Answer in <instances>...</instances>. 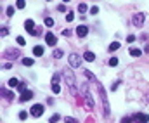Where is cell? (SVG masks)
I'll return each instance as SVG.
<instances>
[{
    "label": "cell",
    "mask_w": 149,
    "mask_h": 123,
    "mask_svg": "<svg viewBox=\"0 0 149 123\" xmlns=\"http://www.w3.org/2000/svg\"><path fill=\"white\" fill-rule=\"evenodd\" d=\"M24 29L28 31V33H31V35H36L38 31L35 29V23H33V19H28L26 23H24Z\"/></svg>",
    "instance_id": "52a82bcc"
},
{
    "label": "cell",
    "mask_w": 149,
    "mask_h": 123,
    "mask_svg": "<svg viewBox=\"0 0 149 123\" xmlns=\"http://www.w3.org/2000/svg\"><path fill=\"white\" fill-rule=\"evenodd\" d=\"M81 90L85 92V109H87V111H92V109H94V99H92L90 92H88V87H87V85H83V87H81Z\"/></svg>",
    "instance_id": "3957f363"
},
{
    "label": "cell",
    "mask_w": 149,
    "mask_h": 123,
    "mask_svg": "<svg viewBox=\"0 0 149 123\" xmlns=\"http://www.w3.org/2000/svg\"><path fill=\"white\" fill-rule=\"evenodd\" d=\"M59 120H61V116H59L57 113H56V114H52V116L49 118V121H50V123H57Z\"/></svg>",
    "instance_id": "603a6c76"
},
{
    "label": "cell",
    "mask_w": 149,
    "mask_h": 123,
    "mask_svg": "<svg viewBox=\"0 0 149 123\" xmlns=\"http://www.w3.org/2000/svg\"><path fill=\"white\" fill-rule=\"evenodd\" d=\"M52 56H54L56 59H61V57H63V50H61V49H54Z\"/></svg>",
    "instance_id": "d6986e66"
},
{
    "label": "cell",
    "mask_w": 149,
    "mask_h": 123,
    "mask_svg": "<svg viewBox=\"0 0 149 123\" xmlns=\"http://www.w3.org/2000/svg\"><path fill=\"white\" fill-rule=\"evenodd\" d=\"M26 116H28V111H21L19 113V120H26Z\"/></svg>",
    "instance_id": "4dcf8cb0"
},
{
    "label": "cell",
    "mask_w": 149,
    "mask_h": 123,
    "mask_svg": "<svg viewBox=\"0 0 149 123\" xmlns=\"http://www.w3.org/2000/svg\"><path fill=\"white\" fill-rule=\"evenodd\" d=\"M43 111H45V106H43V104H35V106H31L29 114L35 116V118H40L42 114H43Z\"/></svg>",
    "instance_id": "277c9868"
},
{
    "label": "cell",
    "mask_w": 149,
    "mask_h": 123,
    "mask_svg": "<svg viewBox=\"0 0 149 123\" xmlns=\"http://www.w3.org/2000/svg\"><path fill=\"white\" fill-rule=\"evenodd\" d=\"M78 11H80L81 14H85V12L88 11V7H87V4H85V2H81L80 5H78Z\"/></svg>",
    "instance_id": "44dd1931"
},
{
    "label": "cell",
    "mask_w": 149,
    "mask_h": 123,
    "mask_svg": "<svg viewBox=\"0 0 149 123\" xmlns=\"http://www.w3.org/2000/svg\"><path fill=\"white\" fill-rule=\"evenodd\" d=\"M63 78H64V82H66V85H68V88H69V92H71V95H76V88H74V75H73V71L69 70V68L63 70Z\"/></svg>",
    "instance_id": "6da1fadb"
},
{
    "label": "cell",
    "mask_w": 149,
    "mask_h": 123,
    "mask_svg": "<svg viewBox=\"0 0 149 123\" xmlns=\"http://www.w3.org/2000/svg\"><path fill=\"white\" fill-rule=\"evenodd\" d=\"M126 42H128V43H133V42H135V36H133V35H128V36H126Z\"/></svg>",
    "instance_id": "d6a6232c"
},
{
    "label": "cell",
    "mask_w": 149,
    "mask_h": 123,
    "mask_svg": "<svg viewBox=\"0 0 149 123\" xmlns=\"http://www.w3.org/2000/svg\"><path fill=\"white\" fill-rule=\"evenodd\" d=\"M17 88H19L21 92H24V90H26V85H24V83H19V85H17Z\"/></svg>",
    "instance_id": "74e56055"
},
{
    "label": "cell",
    "mask_w": 149,
    "mask_h": 123,
    "mask_svg": "<svg viewBox=\"0 0 149 123\" xmlns=\"http://www.w3.org/2000/svg\"><path fill=\"white\" fill-rule=\"evenodd\" d=\"M57 11H59V12H66V7H64V4L57 5Z\"/></svg>",
    "instance_id": "8d00e7d4"
},
{
    "label": "cell",
    "mask_w": 149,
    "mask_h": 123,
    "mask_svg": "<svg viewBox=\"0 0 149 123\" xmlns=\"http://www.w3.org/2000/svg\"><path fill=\"white\" fill-rule=\"evenodd\" d=\"M19 83H21V82H17V78H11V80H9V87H11V88H16Z\"/></svg>",
    "instance_id": "ac0fdd59"
},
{
    "label": "cell",
    "mask_w": 149,
    "mask_h": 123,
    "mask_svg": "<svg viewBox=\"0 0 149 123\" xmlns=\"http://www.w3.org/2000/svg\"><path fill=\"white\" fill-rule=\"evenodd\" d=\"M133 118H135V120H139L140 123H147V121H149V116H147V114H135Z\"/></svg>",
    "instance_id": "9a60e30c"
},
{
    "label": "cell",
    "mask_w": 149,
    "mask_h": 123,
    "mask_svg": "<svg viewBox=\"0 0 149 123\" xmlns=\"http://www.w3.org/2000/svg\"><path fill=\"white\" fill-rule=\"evenodd\" d=\"M83 73H85V76L88 78V80H92V82H97V78H95V76L92 75V73H90L88 70H83Z\"/></svg>",
    "instance_id": "ffe728a7"
},
{
    "label": "cell",
    "mask_w": 149,
    "mask_h": 123,
    "mask_svg": "<svg viewBox=\"0 0 149 123\" xmlns=\"http://www.w3.org/2000/svg\"><path fill=\"white\" fill-rule=\"evenodd\" d=\"M2 95H5L7 101H12V97H14V94H11V92H7L5 88H2Z\"/></svg>",
    "instance_id": "7402d4cb"
},
{
    "label": "cell",
    "mask_w": 149,
    "mask_h": 123,
    "mask_svg": "<svg viewBox=\"0 0 149 123\" xmlns=\"http://www.w3.org/2000/svg\"><path fill=\"white\" fill-rule=\"evenodd\" d=\"M0 35H2V36H7V35H9V29H7V28H2Z\"/></svg>",
    "instance_id": "e575fe53"
},
{
    "label": "cell",
    "mask_w": 149,
    "mask_h": 123,
    "mask_svg": "<svg viewBox=\"0 0 149 123\" xmlns=\"http://www.w3.org/2000/svg\"><path fill=\"white\" fill-rule=\"evenodd\" d=\"M121 123H132V120H130V118H123V120H121Z\"/></svg>",
    "instance_id": "f35d334b"
},
{
    "label": "cell",
    "mask_w": 149,
    "mask_h": 123,
    "mask_svg": "<svg viewBox=\"0 0 149 123\" xmlns=\"http://www.w3.org/2000/svg\"><path fill=\"white\" fill-rule=\"evenodd\" d=\"M29 99H33V92H31V90H24L23 94H21V97H19L21 102H26V101H29Z\"/></svg>",
    "instance_id": "8fae6325"
},
{
    "label": "cell",
    "mask_w": 149,
    "mask_h": 123,
    "mask_svg": "<svg viewBox=\"0 0 149 123\" xmlns=\"http://www.w3.org/2000/svg\"><path fill=\"white\" fill-rule=\"evenodd\" d=\"M7 16H9V18H12V16H14V7H7Z\"/></svg>",
    "instance_id": "f1b7e54d"
},
{
    "label": "cell",
    "mask_w": 149,
    "mask_h": 123,
    "mask_svg": "<svg viewBox=\"0 0 149 123\" xmlns=\"http://www.w3.org/2000/svg\"><path fill=\"white\" fill-rule=\"evenodd\" d=\"M33 63H35V61H33L31 57H24V59H23V64H24V66H33Z\"/></svg>",
    "instance_id": "cb8c5ba5"
},
{
    "label": "cell",
    "mask_w": 149,
    "mask_h": 123,
    "mask_svg": "<svg viewBox=\"0 0 149 123\" xmlns=\"http://www.w3.org/2000/svg\"><path fill=\"white\" fill-rule=\"evenodd\" d=\"M63 2H64V4H69V2H71V0H63Z\"/></svg>",
    "instance_id": "60d3db41"
},
{
    "label": "cell",
    "mask_w": 149,
    "mask_h": 123,
    "mask_svg": "<svg viewBox=\"0 0 149 123\" xmlns=\"http://www.w3.org/2000/svg\"><path fill=\"white\" fill-rule=\"evenodd\" d=\"M16 7H17V9H24V7H26V2H24V0H17Z\"/></svg>",
    "instance_id": "d4e9b609"
},
{
    "label": "cell",
    "mask_w": 149,
    "mask_h": 123,
    "mask_svg": "<svg viewBox=\"0 0 149 123\" xmlns=\"http://www.w3.org/2000/svg\"><path fill=\"white\" fill-rule=\"evenodd\" d=\"M83 59H85V61H88V63H92V61H95V56H94V52L87 50V52L83 54Z\"/></svg>",
    "instance_id": "5bb4252c"
},
{
    "label": "cell",
    "mask_w": 149,
    "mask_h": 123,
    "mask_svg": "<svg viewBox=\"0 0 149 123\" xmlns=\"http://www.w3.org/2000/svg\"><path fill=\"white\" fill-rule=\"evenodd\" d=\"M4 68H5V70H11L12 64H11V63H7V64H4Z\"/></svg>",
    "instance_id": "ab89813d"
},
{
    "label": "cell",
    "mask_w": 149,
    "mask_h": 123,
    "mask_svg": "<svg viewBox=\"0 0 149 123\" xmlns=\"http://www.w3.org/2000/svg\"><path fill=\"white\" fill-rule=\"evenodd\" d=\"M132 24L135 26V28H140V26L144 24V14H140V12H139V14H133Z\"/></svg>",
    "instance_id": "8992f818"
},
{
    "label": "cell",
    "mask_w": 149,
    "mask_h": 123,
    "mask_svg": "<svg viewBox=\"0 0 149 123\" xmlns=\"http://www.w3.org/2000/svg\"><path fill=\"white\" fill-rule=\"evenodd\" d=\"M120 47H121V43H120V42H113V43L109 45V52H115V50H118Z\"/></svg>",
    "instance_id": "e0dca14e"
},
{
    "label": "cell",
    "mask_w": 149,
    "mask_h": 123,
    "mask_svg": "<svg viewBox=\"0 0 149 123\" xmlns=\"http://www.w3.org/2000/svg\"><path fill=\"white\" fill-rule=\"evenodd\" d=\"M69 66L71 68H78V66L81 64V56H78V54H69Z\"/></svg>",
    "instance_id": "5b68a950"
},
{
    "label": "cell",
    "mask_w": 149,
    "mask_h": 123,
    "mask_svg": "<svg viewBox=\"0 0 149 123\" xmlns=\"http://www.w3.org/2000/svg\"><path fill=\"white\" fill-rule=\"evenodd\" d=\"M16 42H17V43H19V45H24V43H26V42H24V38H23V36H17V38H16Z\"/></svg>",
    "instance_id": "1f68e13d"
},
{
    "label": "cell",
    "mask_w": 149,
    "mask_h": 123,
    "mask_svg": "<svg viewBox=\"0 0 149 123\" xmlns=\"http://www.w3.org/2000/svg\"><path fill=\"white\" fill-rule=\"evenodd\" d=\"M76 35H78V38H85V36L88 35V28H87L85 24H80V26L76 28Z\"/></svg>",
    "instance_id": "30bf717a"
},
{
    "label": "cell",
    "mask_w": 149,
    "mask_h": 123,
    "mask_svg": "<svg viewBox=\"0 0 149 123\" xmlns=\"http://www.w3.org/2000/svg\"><path fill=\"white\" fill-rule=\"evenodd\" d=\"M95 85H97V90H99V94H101V101H102V104H104V114L108 116L111 109H109V102H108V95H106V90H104L102 83L95 82Z\"/></svg>",
    "instance_id": "7a4b0ae2"
},
{
    "label": "cell",
    "mask_w": 149,
    "mask_h": 123,
    "mask_svg": "<svg viewBox=\"0 0 149 123\" xmlns=\"http://www.w3.org/2000/svg\"><path fill=\"white\" fill-rule=\"evenodd\" d=\"M52 92H54V94H59V92H61V87H59V76L57 75H54L52 76Z\"/></svg>",
    "instance_id": "ba28073f"
},
{
    "label": "cell",
    "mask_w": 149,
    "mask_h": 123,
    "mask_svg": "<svg viewBox=\"0 0 149 123\" xmlns=\"http://www.w3.org/2000/svg\"><path fill=\"white\" fill-rule=\"evenodd\" d=\"M64 123H78V120H74V118H71V116H66L64 118Z\"/></svg>",
    "instance_id": "4316f807"
},
{
    "label": "cell",
    "mask_w": 149,
    "mask_h": 123,
    "mask_svg": "<svg viewBox=\"0 0 149 123\" xmlns=\"http://www.w3.org/2000/svg\"><path fill=\"white\" fill-rule=\"evenodd\" d=\"M63 36H71V29H63Z\"/></svg>",
    "instance_id": "d590c367"
},
{
    "label": "cell",
    "mask_w": 149,
    "mask_h": 123,
    "mask_svg": "<svg viewBox=\"0 0 149 123\" xmlns=\"http://www.w3.org/2000/svg\"><path fill=\"white\" fill-rule=\"evenodd\" d=\"M45 26H54V19L52 18H45Z\"/></svg>",
    "instance_id": "83f0119b"
},
{
    "label": "cell",
    "mask_w": 149,
    "mask_h": 123,
    "mask_svg": "<svg viewBox=\"0 0 149 123\" xmlns=\"http://www.w3.org/2000/svg\"><path fill=\"white\" fill-rule=\"evenodd\" d=\"M73 19H74V14H73V12H66V21H68V23H71Z\"/></svg>",
    "instance_id": "484cf974"
},
{
    "label": "cell",
    "mask_w": 149,
    "mask_h": 123,
    "mask_svg": "<svg viewBox=\"0 0 149 123\" xmlns=\"http://www.w3.org/2000/svg\"><path fill=\"white\" fill-rule=\"evenodd\" d=\"M19 56H21V52H19V50H7V56H5V57H7V59H17Z\"/></svg>",
    "instance_id": "7c38bea8"
},
{
    "label": "cell",
    "mask_w": 149,
    "mask_h": 123,
    "mask_svg": "<svg viewBox=\"0 0 149 123\" xmlns=\"http://www.w3.org/2000/svg\"><path fill=\"white\" fill-rule=\"evenodd\" d=\"M45 42H47V45H50V47H56V43H57V38H56V35L54 33H47L45 35Z\"/></svg>",
    "instance_id": "9c48e42d"
},
{
    "label": "cell",
    "mask_w": 149,
    "mask_h": 123,
    "mask_svg": "<svg viewBox=\"0 0 149 123\" xmlns=\"http://www.w3.org/2000/svg\"><path fill=\"white\" fill-rule=\"evenodd\" d=\"M43 47H40V45H36V47H33V56H36V57H42L43 56Z\"/></svg>",
    "instance_id": "4fadbf2b"
},
{
    "label": "cell",
    "mask_w": 149,
    "mask_h": 123,
    "mask_svg": "<svg viewBox=\"0 0 149 123\" xmlns=\"http://www.w3.org/2000/svg\"><path fill=\"white\" fill-rule=\"evenodd\" d=\"M90 14H99V7H97V5H94V7L90 9Z\"/></svg>",
    "instance_id": "836d02e7"
},
{
    "label": "cell",
    "mask_w": 149,
    "mask_h": 123,
    "mask_svg": "<svg viewBox=\"0 0 149 123\" xmlns=\"http://www.w3.org/2000/svg\"><path fill=\"white\" fill-rule=\"evenodd\" d=\"M116 64H118V59H116V57L109 59V66H116Z\"/></svg>",
    "instance_id": "f546056e"
},
{
    "label": "cell",
    "mask_w": 149,
    "mask_h": 123,
    "mask_svg": "<svg viewBox=\"0 0 149 123\" xmlns=\"http://www.w3.org/2000/svg\"><path fill=\"white\" fill-rule=\"evenodd\" d=\"M130 56H132V57H139V56H142V50L132 47V49H130Z\"/></svg>",
    "instance_id": "2e32d148"
}]
</instances>
